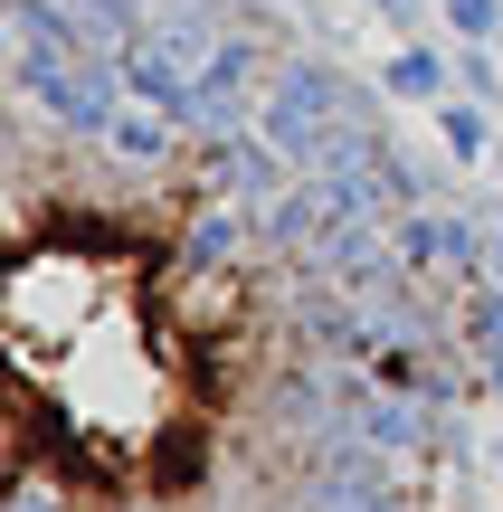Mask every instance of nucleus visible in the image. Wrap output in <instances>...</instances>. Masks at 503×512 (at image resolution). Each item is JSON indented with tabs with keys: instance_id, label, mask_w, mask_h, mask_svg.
Wrapping results in <instances>:
<instances>
[{
	"instance_id": "nucleus-1",
	"label": "nucleus",
	"mask_w": 503,
	"mask_h": 512,
	"mask_svg": "<svg viewBox=\"0 0 503 512\" xmlns=\"http://www.w3.org/2000/svg\"><path fill=\"white\" fill-rule=\"evenodd\" d=\"M342 114H371V86L361 76H342L333 57H285L276 76H266V95H257V133L295 162L314 133H333Z\"/></svg>"
},
{
	"instance_id": "nucleus-2",
	"label": "nucleus",
	"mask_w": 503,
	"mask_h": 512,
	"mask_svg": "<svg viewBox=\"0 0 503 512\" xmlns=\"http://www.w3.org/2000/svg\"><path fill=\"white\" fill-rule=\"evenodd\" d=\"M257 238L276 247V256H295L304 275H323V256H333L342 238H361L352 190H342V181H323V171H295V181H285L276 200L257 209Z\"/></svg>"
},
{
	"instance_id": "nucleus-3",
	"label": "nucleus",
	"mask_w": 503,
	"mask_h": 512,
	"mask_svg": "<svg viewBox=\"0 0 503 512\" xmlns=\"http://www.w3.org/2000/svg\"><path fill=\"white\" fill-rule=\"evenodd\" d=\"M304 512H409L399 456H380V446H361V437L314 446V465H304Z\"/></svg>"
},
{
	"instance_id": "nucleus-4",
	"label": "nucleus",
	"mask_w": 503,
	"mask_h": 512,
	"mask_svg": "<svg viewBox=\"0 0 503 512\" xmlns=\"http://www.w3.org/2000/svg\"><path fill=\"white\" fill-rule=\"evenodd\" d=\"M285 181H295V162H285V152L266 143L257 124H247V133H219V143H209V190H219V200H238V209H266Z\"/></svg>"
},
{
	"instance_id": "nucleus-5",
	"label": "nucleus",
	"mask_w": 503,
	"mask_h": 512,
	"mask_svg": "<svg viewBox=\"0 0 503 512\" xmlns=\"http://www.w3.org/2000/svg\"><path fill=\"white\" fill-rule=\"evenodd\" d=\"M456 95V57L428 48V38H409V48L380 67V105H447Z\"/></svg>"
},
{
	"instance_id": "nucleus-6",
	"label": "nucleus",
	"mask_w": 503,
	"mask_h": 512,
	"mask_svg": "<svg viewBox=\"0 0 503 512\" xmlns=\"http://www.w3.org/2000/svg\"><path fill=\"white\" fill-rule=\"evenodd\" d=\"M247 219H257V209H200V219H190V238H181V275H219V266H238V247H247Z\"/></svg>"
},
{
	"instance_id": "nucleus-7",
	"label": "nucleus",
	"mask_w": 503,
	"mask_h": 512,
	"mask_svg": "<svg viewBox=\"0 0 503 512\" xmlns=\"http://www.w3.org/2000/svg\"><path fill=\"white\" fill-rule=\"evenodd\" d=\"M67 29H76V48H95V57H124L133 38L152 29L133 0H67Z\"/></svg>"
},
{
	"instance_id": "nucleus-8",
	"label": "nucleus",
	"mask_w": 503,
	"mask_h": 512,
	"mask_svg": "<svg viewBox=\"0 0 503 512\" xmlns=\"http://www.w3.org/2000/svg\"><path fill=\"white\" fill-rule=\"evenodd\" d=\"M428 114H437V143H447V162H485V152H494V105L447 95V105H428Z\"/></svg>"
},
{
	"instance_id": "nucleus-9",
	"label": "nucleus",
	"mask_w": 503,
	"mask_h": 512,
	"mask_svg": "<svg viewBox=\"0 0 503 512\" xmlns=\"http://www.w3.org/2000/svg\"><path fill=\"white\" fill-rule=\"evenodd\" d=\"M466 351H475V370H485V389L503 399V294H494V285H475V313H466Z\"/></svg>"
},
{
	"instance_id": "nucleus-10",
	"label": "nucleus",
	"mask_w": 503,
	"mask_h": 512,
	"mask_svg": "<svg viewBox=\"0 0 503 512\" xmlns=\"http://www.w3.org/2000/svg\"><path fill=\"white\" fill-rule=\"evenodd\" d=\"M456 95L503 105V76H494V48H485V38H456Z\"/></svg>"
},
{
	"instance_id": "nucleus-11",
	"label": "nucleus",
	"mask_w": 503,
	"mask_h": 512,
	"mask_svg": "<svg viewBox=\"0 0 503 512\" xmlns=\"http://www.w3.org/2000/svg\"><path fill=\"white\" fill-rule=\"evenodd\" d=\"M437 19H447L456 38H485V48L503 38V0H437Z\"/></svg>"
},
{
	"instance_id": "nucleus-12",
	"label": "nucleus",
	"mask_w": 503,
	"mask_h": 512,
	"mask_svg": "<svg viewBox=\"0 0 503 512\" xmlns=\"http://www.w3.org/2000/svg\"><path fill=\"white\" fill-rule=\"evenodd\" d=\"M475 219H485V256H475V285L503 294V200H475Z\"/></svg>"
},
{
	"instance_id": "nucleus-13",
	"label": "nucleus",
	"mask_w": 503,
	"mask_h": 512,
	"mask_svg": "<svg viewBox=\"0 0 503 512\" xmlns=\"http://www.w3.org/2000/svg\"><path fill=\"white\" fill-rule=\"evenodd\" d=\"M190 475H200V437H171L162 446V494H190Z\"/></svg>"
},
{
	"instance_id": "nucleus-14",
	"label": "nucleus",
	"mask_w": 503,
	"mask_h": 512,
	"mask_svg": "<svg viewBox=\"0 0 503 512\" xmlns=\"http://www.w3.org/2000/svg\"><path fill=\"white\" fill-rule=\"evenodd\" d=\"M10 512H67V503H57V484H38V475H29V484L10 494Z\"/></svg>"
},
{
	"instance_id": "nucleus-15",
	"label": "nucleus",
	"mask_w": 503,
	"mask_h": 512,
	"mask_svg": "<svg viewBox=\"0 0 503 512\" xmlns=\"http://www.w3.org/2000/svg\"><path fill=\"white\" fill-rule=\"evenodd\" d=\"M361 10H380V19H418V0H361Z\"/></svg>"
},
{
	"instance_id": "nucleus-16",
	"label": "nucleus",
	"mask_w": 503,
	"mask_h": 512,
	"mask_svg": "<svg viewBox=\"0 0 503 512\" xmlns=\"http://www.w3.org/2000/svg\"><path fill=\"white\" fill-rule=\"evenodd\" d=\"M494 48H503V38H494Z\"/></svg>"
}]
</instances>
